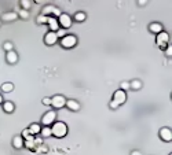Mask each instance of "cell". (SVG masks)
<instances>
[{"instance_id": "4dcf8cb0", "label": "cell", "mask_w": 172, "mask_h": 155, "mask_svg": "<svg viewBox=\"0 0 172 155\" xmlns=\"http://www.w3.org/2000/svg\"><path fill=\"white\" fill-rule=\"evenodd\" d=\"M43 105L44 106H51V98H44L43 99Z\"/></svg>"}, {"instance_id": "1f68e13d", "label": "cell", "mask_w": 172, "mask_h": 155, "mask_svg": "<svg viewBox=\"0 0 172 155\" xmlns=\"http://www.w3.org/2000/svg\"><path fill=\"white\" fill-rule=\"evenodd\" d=\"M110 108H119V105H117V103H116V102H114V100H112V102H110Z\"/></svg>"}, {"instance_id": "277c9868", "label": "cell", "mask_w": 172, "mask_h": 155, "mask_svg": "<svg viewBox=\"0 0 172 155\" xmlns=\"http://www.w3.org/2000/svg\"><path fill=\"white\" fill-rule=\"evenodd\" d=\"M58 24H59V26L62 29H69L72 26V17L69 14H66V12H62L58 17Z\"/></svg>"}, {"instance_id": "3957f363", "label": "cell", "mask_w": 172, "mask_h": 155, "mask_svg": "<svg viewBox=\"0 0 172 155\" xmlns=\"http://www.w3.org/2000/svg\"><path fill=\"white\" fill-rule=\"evenodd\" d=\"M77 44V37L73 34H65L63 37H61V45L63 48H73Z\"/></svg>"}, {"instance_id": "6da1fadb", "label": "cell", "mask_w": 172, "mask_h": 155, "mask_svg": "<svg viewBox=\"0 0 172 155\" xmlns=\"http://www.w3.org/2000/svg\"><path fill=\"white\" fill-rule=\"evenodd\" d=\"M51 134L56 139H62L68 134V125L65 122H54L51 126Z\"/></svg>"}, {"instance_id": "2e32d148", "label": "cell", "mask_w": 172, "mask_h": 155, "mask_svg": "<svg viewBox=\"0 0 172 155\" xmlns=\"http://www.w3.org/2000/svg\"><path fill=\"white\" fill-rule=\"evenodd\" d=\"M149 30H150L151 33L157 34V33L163 32V25H161V24H157V22H154V24H150V26H149Z\"/></svg>"}, {"instance_id": "9a60e30c", "label": "cell", "mask_w": 172, "mask_h": 155, "mask_svg": "<svg viewBox=\"0 0 172 155\" xmlns=\"http://www.w3.org/2000/svg\"><path fill=\"white\" fill-rule=\"evenodd\" d=\"M12 147L17 150L24 147V139H22V136H15L14 139H12Z\"/></svg>"}, {"instance_id": "30bf717a", "label": "cell", "mask_w": 172, "mask_h": 155, "mask_svg": "<svg viewBox=\"0 0 172 155\" xmlns=\"http://www.w3.org/2000/svg\"><path fill=\"white\" fill-rule=\"evenodd\" d=\"M47 25L50 26V30H51V32H56V30L61 27L59 24H58V18H56V17H52V15H48Z\"/></svg>"}, {"instance_id": "44dd1931", "label": "cell", "mask_w": 172, "mask_h": 155, "mask_svg": "<svg viewBox=\"0 0 172 155\" xmlns=\"http://www.w3.org/2000/svg\"><path fill=\"white\" fill-rule=\"evenodd\" d=\"M40 134H42V137L52 136V134H51V128H50V126H43V128L40 129Z\"/></svg>"}, {"instance_id": "ffe728a7", "label": "cell", "mask_w": 172, "mask_h": 155, "mask_svg": "<svg viewBox=\"0 0 172 155\" xmlns=\"http://www.w3.org/2000/svg\"><path fill=\"white\" fill-rule=\"evenodd\" d=\"M86 18H87V15H86V12H76L74 14V17H73V19L76 22H84L86 21Z\"/></svg>"}, {"instance_id": "cb8c5ba5", "label": "cell", "mask_w": 172, "mask_h": 155, "mask_svg": "<svg viewBox=\"0 0 172 155\" xmlns=\"http://www.w3.org/2000/svg\"><path fill=\"white\" fill-rule=\"evenodd\" d=\"M33 134H30V132L28 131V129H24V132H22V139L24 140H30V139H33Z\"/></svg>"}, {"instance_id": "7a4b0ae2", "label": "cell", "mask_w": 172, "mask_h": 155, "mask_svg": "<svg viewBox=\"0 0 172 155\" xmlns=\"http://www.w3.org/2000/svg\"><path fill=\"white\" fill-rule=\"evenodd\" d=\"M169 43V36L167 32H160L157 33V37H156V44L158 45V48H161V50H165L167 45H168Z\"/></svg>"}, {"instance_id": "603a6c76", "label": "cell", "mask_w": 172, "mask_h": 155, "mask_svg": "<svg viewBox=\"0 0 172 155\" xmlns=\"http://www.w3.org/2000/svg\"><path fill=\"white\" fill-rule=\"evenodd\" d=\"M47 15H43V14H40L37 18H36V22L37 24H40V25H43V24H47Z\"/></svg>"}, {"instance_id": "f546056e", "label": "cell", "mask_w": 172, "mask_h": 155, "mask_svg": "<svg viewBox=\"0 0 172 155\" xmlns=\"http://www.w3.org/2000/svg\"><path fill=\"white\" fill-rule=\"evenodd\" d=\"M165 55H167V57H171V55H172V48H171V45H167V48H165Z\"/></svg>"}, {"instance_id": "4316f807", "label": "cell", "mask_w": 172, "mask_h": 155, "mask_svg": "<svg viewBox=\"0 0 172 155\" xmlns=\"http://www.w3.org/2000/svg\"><path fill=\"white\" fill-rule=\"evenodd\" d=\"M3 48H4V51H11L12 48H14V45H12V43L6 41V43L3 44Z\"/></svg>"}, {"instance_id": "e0dca14e", "label": "cell", "mask_w": 172, "mask_h": 155, "mask_svg": "<svg viewBox=\"0 0 172 155\" xmlns=\"http://www.w3.org/2000/svg\"><path fill=\"white\" fill-rule=\"evenodd\" d=\"M2 105H3V110L6 111V113H8V114L12 113L14 108H15V105L12 103V102H3Z\"/></svg>"}, {"instance_id": "e575fe53", "label": "cell", "mask_w": 172, "mask_h": 155, "mask_svg": "<svg viewBox=\"0 0 172 155\" xmlns=\"http://www.w3.org/2000/svg\"><path fill=\"white\" fill-rule=\"evenodd\" d=\"M145 3H146V0H139V4H142V6H143Z\"/></svg>"}, {"instance_id": "484cf974", "label": "cell", "mask_w": 172, "mask_h": 155, "mask_svg": "<svg viewBox=\"0 0 172 155\" xmlns=\"http://www.w3.org/2000/svg\"><path fill=\"white\" fill-rule=\"evenodd\" d=\"M18 17H21V18H24V19H26V18H29V12H28V10H25V8H22L21 11L18 12Z\"/></svg>"}, {"instance_id": "d6a6232c", "label": "cell", "mask_w": 172, "mask_h": 155, "mask_svg": "<svg viewBox=\"0 0 172 155\" xmlns=\"http://www.w3.org/2000/svg\"><path fill=\"white\" fill-rule=\"evenodd\" d=\"M131 155H142V152H140V151H137V150H135V151L131 152Z\"/></svg>"}, {"instance_id": "7c38bea8", "label": "cell", "mask_w": 172, "mask_h": 155, "mask_svg": "<svg viewBox=\"0 0 172 155\" xmlns=\"http://www.w3.org/2000/svg\"><path fill=\"white\" fill-rule=\"evenodd\" d=\"M65 106L69 108L70 111H79L80 110V103H79L77 100H74V99H70V100H66V103H65Z\"/></svg>"}, {"instance_id": "8fae6325", "label": "cell", "mask_w": 172, "mask_h": 155, "mask_svg": "<svg viewBox=\"0 0 172 155\" xmlns=\"http://www.w3.org/2000/svg\"><path fill=\"white\" fill-rule=\"evenodd\" d=\"M160 137L163 139L164 141H171L172 140V132L169 128H161L160 129Z\"/></svg>"}, {"instance_id": "9c48e42d", "label": "cell", "mask_w": 172, "mask_h": 155, "mask_svg": "<svg viewBox=\"0 0 172 155\" xmlns=\"http://www.w3.org/2000/svg\"><path fill=\"white\" fill-rule=\"evenodd\" d=\"M58 39H59V37L56 36V32H51L50 30V32L44 36V43L47 45H54V44H56Z\"/></svg>"}, {"instance_id": "f1b7e54d", "label": "cell", "mask_w": 172, "mask_h": 155, "mask_svg": "<svg viewBox=\"0 0 172 155\" xmlns=\"http://www.w3.org/2000/svg\"><path fill=\"white\" fill-rule=\"evenodd\" d=\"M65 30H66V29H62V27H59V29L56 30V36H58V37H63V36L66 34Z\"/></svg>"}, {"instance_id": "d4e9b609", "label": "cell", "mask_w": 172, "mask_h": 155, "mask_svg": "<svg viewBox=\"0 0 172 155\" xmlns=\"http://www.w3.org/2000/svg\"><path fill=\"white\" fill-rule=\"evenodd\" d=\"M21 6H22V8L29 10L32 7V3H30V0H21Z\"/></svg>"}, {"instance_id": "83f0119b", "label": "cell", "mask_w": 172, "mask_h": 155, "mask_svg": "<svg viewBox=\"0 0 172 155\" xmlns=\"http://www.w3.org/2000/svg\"><path fill=\"white\" fill-rule=\"evenodd\" d=\"M130 82L128 81H123L121 82V85H120V89H123V91H125V89H130Z\"/></svg>"}, {"instance_id": "8d00e7d4", "label": "cell", "mask_w": 172, "mask_h": 155, "mask_svg": "<svg viewBox=\"0 0 172 155\" xmlns=\"http://www.w3.org/2000/svg\"><path fill=\"white\" fill-rule=\"evenodd\" d=\"M169 155H172V154H169Z\"/></svg>"}, {"instance_id": "52a82bcc", "label": "cell", "mask_w": 172, "mask_h": 155, "mask_svg": "<svg viewBox=\"0 0 172 155\" xmlns=\"http://www.w3.org/2000/svg\"><path fill=\"white\" fill-rule=\"evenodd\" d=\"M113 100L116 102L119 106L124 105L125 102H127V93H125V91L123 89H117L116 92L113 93Z\"/></svg>"}, {"instance_id": "ba28073f", "label": "cell", "mask_w": 172, "mask_h": 155, "mask_svg": "<svg viewBox=\"0 0 172 155\" xmlns=\"http://www.w3.org/2000/svg\"><path fill=\"white\" fill-rule=\"evenodd\" d=\"M42 14L43 15H52V17H56V18H58V17H59V14H61V11L58 8H56V7H54V6H46L42 10Z\"/></svg>"}, {"instance_id": "d590c367", "label": "cell", "mask_w": 172, "mask_h": 155, "mask_svg": "<svg viewBox=\"0 0 172 155\" xmlns=\"http://www.w3.org/2000/svg\"><path fill=\"white\" fill-rule=\"evenodd\" d=\"M2 103H3V96L0 95V105H2Z\"/></svg>"}, {"instance_id": "8992f818", "label": "cell", "mask_w": 172, "mask_h": 155, "mask_svg": "<svg viewBox=\"0 0 172 155\" xmlns=\"http://www.w3.org/2000/svg\"><path fill=\"white\" fill-rule=\"evenodd\" d=\"M65 103H66V99L62 95H55L54 98H51V106L55 110H59V108L65 107Z\"/></svg>"}, {"instance_id": "4fadbf2b", "label": "cell", "mask_w": 172, "mask_h": 155, "mask_svg": "<svg viewBox=\"0 0 172 155\" xmlns=\"http://www.w3.org/2000/svg\"><path fill=\"white\" fill-rule=\"evenodd\" d=\"M6 60L10 63V65H14V63H17V62H18V54L15 52L14 50L7 51V54H6Z\"/></svg>"}, {"instance_id": "ac0fdd59", "label": "cell", "mask_w": 172, "mask_h": 155, "mask_svg": "<svg viewBox=\"0 0 172 155\" xmlns=\"http://www.w3.org/2000/svg\"><path fill=\"white\" fill-rule=\"evenodd\" d=\"M40 129H42V126L39 125V124H32V125L28 128V131L30 132V134H33V136H36V134L40 133Z\"/></svg>"}, {"instance_id": "5bb4252c", "label": "cell", "mask_w": 172, "mask_h": 155, "mask_svg": "<svg viewBox=\"0 0 172 155\" xmlns=\"http://www.w3.org/2000/svg\"><path fill=\"white\" fill-rule=\"evenodd\" d=\"M17 18H18V12H6V14H3V17H2V19L6 22H12Z\"/></svg>"}, {"instance_id": "d6986e66", "label": "cell", "mask_w": 172, "mask_h": 155, "mask_svg": "<svg viewBox=\"0 0 172 155\" xmlns=\"http://www.w3.org/2000/svg\"><path fill=\"white\" fill-rule=\"evenodd\" d=\"M12 89H14V84L12 82H4L3 85H2V91H3L4 93L12 92Z\"/></svg>"}, {"instance_id": "7402d4cb", "label": "cell", "mask_w": 172, "mask_h": 155, "mask_svg": "<svg viewBox=\"0 0 172 155\" xmlns=\"http://www.w3.org/2000/svg\"><path fill=\"white\" fill-rule=\"evenodd\" d=\"M130 87H131V89L138 91V89H140V88H142V82H140L139 80H133L132 82H130Z\"/></svg>"}, {"instance_id": "5b68a950", "label": "cell", "mask_w": 172, "mask_h": 155, "mask_svg": "<svg viewBox=\"0 0 172 155\" xmlns=\"http://www.w3.org/2000/svg\"><path fill=\"white\" fill-rule=\"evenodd\" d=\"M55 119H56V111L50 110V111H47V113L43 115L42 124L44 126H50V125H52V124L55 122Z\"/></svg>"}, {"instance_id": "836d02e7", "label": "cell", "mask_w": 172, "mask_h": 155, "mask_svg": "<svg viewBox=\"0 0 172 155\" xmlns=\"http://www.w3.org/2000/svg\"><path fill=\"white\" fill-rule=\"evenodd\" d=\"M35 2H36V3H37V4H42V3H44L46 0H35Z\"/></svg>"}]
</instances>
